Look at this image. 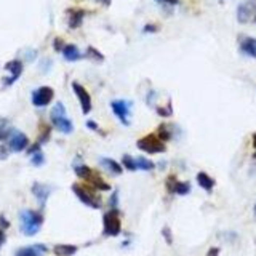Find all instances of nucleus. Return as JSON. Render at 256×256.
<instances>
[{"label":"nucleus","instance_id":"obj_1","mask_svg":"<svg viewBox=\"0 0 256 256\" xmlns=\"http://www.w3.org/2000/svg\"><path fill=\"white\" fill-rule=\"evenodd\" d=\"M72 192L76 194V197L80 200L83 205L90 206V208L100 210L102 206V199L100 196V192L96 191L95 187H91L90 184L76 182V184H72Z\"/></svg>","mask_w":256,"mask_h":256},{"label":"nucleus","instance_id":"obj_2","mask_svg":"<svg viewBox=\"0 0 256 256\" xmlns=\"http://www.w3.org/2000/svg\"><path fill=\"white\" fill-rule=\"evenodd\" d=\"M74 172H76V175L78 176V178L87 181L91 187L96 189V191H111V186H109L107 182L102 179V176L96 172V170L90 168L88 165H85V163H82V162L76 163Z\"/></svg>","mask_w":256,"mask_h":256},{"label":"nucleus","instance_id":"obj_3","mask_svg":"<svg viewBox=\"0 0 256 256\" xmlns=\"http://www.w3.org/2000/svg\"><path fill=\"white\" fill-rule=\"evenodd\" d=\"M20 221H21V232L30 237L35 235L40 230L42 224H44V215H42V211L23 210L20 213Z\"/></svg>","mask_w":256,"mask_h":256},{"label":"nucleus","instance_id":"obj_4","mask_svg":"<svg viewBox=\"0 0 256 256\" xmlns=\"http://www.w3.org/2000/svg\"><path fill=\"white\" fill-rule=\"evenodd\" d=\"M50 119H51V125L56 128L59 133H63V135H71V133L74 131V124H72V120L68 117L66 107L61 101L53 106L50 112Z\"/></svg>","mask_w":256,"mask_h":256},{"label":"nucleus","instance_id":"obj_5","mask_svg":"<svg viewBox=\"0 0 256 256\" xmlns=\"http://www.w3.org/2000/svg\"><path fill=\"white\" fill-rule=\"evenodd\" d=\"M136 148L139 151L146 152V154H163V152L167 151V144L163 143L155 133H151V135H146L138 139Z\"/></svg>","mask_w":256,"mask_h":256},{"label":"nucleus","instance_id":"obj_6","mask_svg":"<svg viewBox=\"0 0 256 256\" xmlns=\"http://www.w3.org/2000/svg\"><path fill=\"white\" fill-rule=\"evenodd\" d=\"M122 232V221L117 210H109L102 216V235L117 237Z\"/></svg>","mask_w":256,"mask_h":256},{"label":"nucleus","instance_id":"obj_7","mask_svg":"<svg viewBox=\"0 0 256 256\" xmlns=\"http://www.w3.org/2000/svg\"><path fill=\"white\" fill-rule=\"evenodd\" d=\"M237 21L240 24L256 23V0H245L237 8Z\"/></svg>","mask_w":256,"mask_h":256},{"label":"nucleus","instance_id":"obj_8","mask_svg":"<svg viewBox=\"0 0 256 256\" xmlns=\"http://www.w3.org/2000/svg\"><path fill=\"white\" fill-rule=\"evenodd\" d=\"M130 107H131V102L125 100H114L111 102V109L114 115L122 122V125L125 127L130 125Z\"/></svg>","mask_w":256,"mask_h":256},{"label":"nucleus","instance_id":"obj_9","mask_svg":"<svg viewBox=\"0 0 256 256\" xmlns=\"http://www.w3.org/2000/svg\"><path fill=\"white\" fill-rule=\"evenodd\" d=\"M54 98V90L51 87H39L37 90L32 91V104L35 107H45L48 106Z\"/></svg>","mask_w":256,"mask_h":256},{"label":"nucleus","instance_id":"obj_10","mask_svg":"<svg viewBox=\"0 0 256 256\" xmlns=\"http://www.w3.org/2000/svg\"><path fill=\"white\" fill-rule=\"evenodd\" d=\"M72 90L77 96L78 102H80V107H82V112L83 114H90L91 112V107H93V102H91V96L87 91V88L80 85L78 82H72Z\"/></svg>","mask_w":256,"mask_h":256},{"label":"nucleus","instance_id":"obj_11","mask_svg":"<svg viewBox=\"0 0 256 256\" xmlns=\"http://www.w3.org/2000/svg\"><path fill=\"white\" fill-rule=\"evenodd\" d=\"M23 69H24V64H23L21 59H11V61H8V63L5 64V71L10 72V77L3 78V85H5V87H10V85H13L18 80V78L21 77Z\"/></svg>","mask_w":256,"mask_h":256},{"label":"nucleus","instance_id":"obj_12","mask_svg":"<svg viewBox=\"0 0 256 256\" xmlns=\"http://www.w3.org/2000/svg\"><path fill=\"white\" fill-rule=\"evenodd\" d=\"M8 148L13 152H21L29 148V138L23 131L13 130V133L8 138Z\"/></svg>","mask_w":256,"mask_h":256},{"label":"nucleus","instance_id":"obj_13","mask_svg":"<svg viewBox=\"0 0 256 256\" xmlns=\"http://www.w3.org/2000/svg\"><path fill=\"white\" fill-rule=\"evenodd\" d=\"M51 191H53V189L50 186L42 184V182H34V184H32V194L35 196V199H37V202H39V205L42 206V208L45 206Z\"/></svg>","mask_w":256,"mask_h":256},{"label":"nucleus","instance_id":"obj_14","mask_svg":"<svg viewBox=\"0 0 256 256\" xmlns=\"http://www.w3.org/2000/svg\"><path fill=\"white\" fill-rule=\"evenodd\" d=\"M48 253V248L42 243H35V245L23 247L20 250H16L15 256H44Z\"/></svg>","mask_w":256,"mask_h":256},{"label":"nucleus","instance_id":"obj_15","mask_svg":"<svg viewBox=\"0 0 256 256\" xmlns=\"http://www.w3.org/2000/svg\"><path fill=\"white\" fill-rule=\"evenodd\" d=\"M239 48H240L242 54L256 59V39H253V37H242L240 42H239Z\"/></svg>","mask_w":256,"mask_h":256},{"label":"nucleus","instance_id":"obj_16","mask_svg":"<svg viewBox=\"0 0 256 256\" xmlns=\"http://www.w3.org/2000/svg\"><path fill=\"white\" fill-rule=\"evenodd\" d=\"M100 163L102 165V168L106 170L107 173H111L112 176H119L124 172V167H122V163H119L117 160H114V158H109V157H102Z\"/></svg>","mask_w":256,"mask_h":256},{"label":"nucleus","instance_id":"obj_17","mask_svg":"<svg viewBox=\"0 0 256 256\" xmlns=\"http://www.w3.org/2000/svg\"><path fill=\"white\" fill-rule=\"evenodd\" d=\"M85 16V10L82 8H69L68 10V24L71 29H77L80 27V24L83 21Z\"/></svg>","mask_w":256,"mask_h":256},{"label":"nucleus","instance_id":"obj_18","mask_svg":"<svg viewBox=\"0 0 256 256\" xmlns=\"http://www.w3.org/2000/svg\"><path fill=\"white\" fill-rule=\"evenodd\" d=\"M61 53H63V56L66 61H71V63H74V61H78L83 54L80 53V50L74 45V44H66L64 48L61 50Z\"/></svg>","mask_w":256,"mask_h":256},{"label":"nucleus","instance_id":"obj_19","mask_svg":"<svg viewBox=\"0 0 256 256\" xmlns=\"http://www.w3.org/2000/svg\"><path fill=\"white\" fill-rule=\"evenodd\" d=\"M197 184L204 189L206 192H211L213 187H215V179L211 178L208 173L205 172H199L197 173Z\"/></svg>","mask_w":256,"mask_h":256},{"label":"nucleus","instance_id":"obj_20","mask_svg":"<svg viewBox=\"0 0 256 256\" xmlns=\"http://www.w3.org/2000/svg\"><path fill=\"white\" fill-rule=\"evenodd\" d=\"M77 247L76 245H69V243H59V245L53 247V253L56 256H72L77 253Z\"/></svg>","mask_w":256,"mask_h":256},{"label":"nucleus","instance_id":"obj_21","mask_svg":"<svg viewBox=\"0 0 256 256\" xmlns=\"http://www.w3.org/2000/svg\"><path fill=\"white\" fill-rule=\"evenodd\" d=\"M189 192H191V182L176 179L175 186H173L172 192H170V194H176V196H187Z\"/></svg>","mask_w":256,"mask_h":256},{"label":"nucleus","instance_id":"obj_22","mask_svg":"<svg viewBox=\"0 0 256 256\" xmlns=\"http://www.w3.org/2000/svg\"><path fill=\"white\" fill-rule=\"evenodd\" d=\"M155 135L162 139L163 143L165 141H170V139L173 138V131H172V125L170 124H162L160 127H158V130Z\"/></svg>","mask_w":256,"mask_h":256},{"label":"nucleus","instance_id":"obj_23","mask_svg":"<svg viewBox=\"0 0 256 256\" xmlns=\"http://www.w3.org/2000/svg\"><path fill=\"white\" fill-rule=\"evenodd\" d=\"M136 167L138 170H143V172H152V170L155 168V163L149 160V158L146 157H138L136 158Z\"/></svg>","mask_w":256,"mask_h":256},{"label":"nucleus","instance_id":"obj_24","mask_svg":"<svg viewBox=\"0 0 256 256\" xmlns=\"http://www.w3.org/2000/svg\"><path fill=\"white\" fill-rule=\"evenodd\" d=\"M11 133H13V128L10 127L8 119H0V141L10 138Z\"/></svg>","mask_w":256,"mask_h":256},{"label":"nucleus","instance_id":"obj_25","mask_svg":"<svg viewBox=\"0 0 256 256\" xmlns=\"http://www.w3.org/2000/svg\"><path fill=\"white\" fill-rule=\"evenodd\" d=\"M122 167H124L125 170H128V172H136L138 167H136V158L125 154L124 157H122Z\"/></svg>","mask_w":256,"mask_h":256},{"label":"nucleus","instance_id":"obj_26","mask_svg":"<svg viewBox=\"0 0 256 256\" xmlns=\"http://www.w3.org/2000/svg\"><path fill=\"white\" fill-rule=\"evenodd\" d=\"M50 133H51V128L48 127V125H45V124H42L40 125V135H39V144L42 146V144H45L48 139H50Z\"/></svg>","mask_w":256,"mask_h":256},{"label":"nucleus","instance_id":"obj_27","mask_svg":"<svg viewBox=\"0 0 256 256\" xmlns=\"http://www.w3.org/2000/svg\"><path fill=\"white\" fill-rule=\"evenodd\" d=\"M85 56L90 58V59L98 61V63H102V61H104V56H102V54L98 50H96V48H93V47H88L87 48V51H85Z\"/></svg>","mask_w":256,"mask_h":256},{"label":"nucleus","instance_id":"obj_28","mask_svg":"<svg viewBox=\"0 0 256 256\" xmlns=\"http://www.w3.org/2000/svg\"><path fill=\"white\" fill-rule=\"evenodd\" d=\"M30 162H32L34 167H42V165L45 163V155H44V152L39 151V152H35V154H32V158H30Z\"/></svg>","mask_w":256,"mask_h":256},{"label":"nucleus","instance_id":"obj_29","mask_svg":"<svg viewBox=\"0 0 256 256\" xmlns=\"http://www.w3.org/2000/svg\"><path fill=\"white\" fill-rule=\"evenodd\" d=\"M155 112L160 115V117H170V115L173 114V111H172V104H170L168 102V106L167 107H160V106H157L155 107Z\"/></svg>","mask_w":256,"mask_h":256},{"label":"nucleus","instance_id":"obj_30","mask_svg":"<svg viewBox=\"0 0 256 256\" xmlns=\"http://www.w3.org/2000/svg\"><path fill=\"white\" fill-rule=\"evenodd\" d=\"M162 235H163V239H165V242L168 243V245H172L173 243V235H172V229H170L168 226H165L162 229Z\"/></svg>","mask_w":256,"mask_h":256},{"label":"nucleus","instance_id":"obj_31","mask_svg":"<svg viewBox=\"0 0 256 256\" xmlns=\"http://www.w3.org/2000/svg\"><path fill=\"white\" fill-rule=\"evenodd\" d=\"M117 204H119V192L115 191L112 196H111V200H109V205H111V210H117Z\"/></svg>","mask_w":256,"mask_h":256},{"label":"nucleus","instance_id":"obj_32","mask_svg":"<svg viewBox=\"0 0 256 256\" xmlns=\"http://www.w3.org/2000/svg\"><path fill=\"white\" fill-rule=\"evenodd\" d=\"M158 30V26L157 24H146V26L143 27V32L144 34H154Z\"/></svg>","mask_w":256,"mask_h":256},{"label":"nucleus","instance_id":"obj_33","mask_svg":"<svg viewBox=\"0 0 256 256\" xmlns=\"http://www.w3.org/2000/svg\"><path fill=\"white\" fill-rule=\"evenodd\" d=\"M157 3H162V5H167V7H175V5L179 3V0H155Z\"/></svg>","mask_w":256,"mask_h":256},{"label":"nucleus","instance_id":"obj_34","mask_svg":"<svg viewBox=\"0 0 256 256\" xmlns=\"http://www.w3.org/2000/svg\"><path fill=\"white\" fill-rule=\"evenodd\" d=\"M10 228V221L7 218H5V215H0V229H8Z\"/></svg>","mask_w":256,"mask_h":256},{"label":"nucleus","instance_id":"obj_35","mask_svg":"<svg viewBox=\"0 0 256 256\" xmlns=\"http://www.w3.org/2000/svg\"><path fill=\"white\" fill-rule=\"evenodd\" d=\"M64 42L63 40H61V39H54V42H53V47H54V50H56V51H61V50H63V48H64Z\"/></svg>","mask_w":256,"mask_h":256},{"label":"nucleus","instance_id":"obj_36","mask_svg":"<svg viewBox=\"0 0 256 256\" xmlns=\"http://www.w3.org/2000/svg\"><path fill=\"white\" fill-rule=\"evenodd\" d=\"M39 151H40V144L35 143V144H32V146H30V148L27 149V154L32 155V154H35V152H39Z\"/></svg>","mask_w":256,"mask_h":256},{"label":"nucleus","instance_id":"obj_37","mask_svg":"<svg viewBox=\"0 0 256 256\" xmlns=\"http://www.w3.org/2000/svg\"><path fill=\"white\" fill-rule=\"evenodd\" d=\"M87 127L90 128V130H93V131H100L98 124H96V122H93V120H88L87 122Z\"/></svg>","mask_w":256,"mask_h":256},{"label":"nucleus","instance_id":"obj_38","mask_svg":"<svg viewBox=\"0 0 256 256\" xmlns=\"http://www.w3.org/2000/svg\"><path fill=\"white\" fill-rule=\"evenodd\" d=\"M206 256H219V248H216V247L210 248L208 253H206Z\"/></svg>","mask_w":256,"mask_h":256},{"label":"nucleus","instance_id":"obj_39","mask_svg":"<svg viewBox=\"0 0 256 256\" xmlns=\"http://www.w3.org/2000/svg\"><path fill=\"white\" fill-rule=\"evenodd\" d=\"M5 240H7V235H5V230H3V229H0V248L3 247Z\"/></svg>","mask_w":256,"mask_h":256},{"label":"nucleus","instance_id":"obj_40","mask_svg":"<svg viewBox=\"0 0 256 256\" xmlns=\"http://www.w3.org/2000/svg\"><path fill=\"white\" fill-rule=\"evenodd\" d=\"M7 148H2V146H0V158H7L8 157V151H5Z\"/></svg>","mask_w":256,"mask_h":256},{"label":"nucleus","instance_id":"obj_41","mask_svg":"<svg viewBox=\"0 0 256 256\" xmlns=\"http://www.w3.org/2000/svg\"><path fill=\"white\" fill-rule=\"evenodd\" d=\"M252 141H253V149H255V154H253V157L256 158V133H253V136H252Z\"/></svg>","mask_w":256,"mask_h":256},{"label":"nucleus","instance_id":"obj_42","mask_svg":"<svg viewBox=\"0 0 256 256\" xmlns=\"http://www.w3.org/2000/svg\"><path fill=\"white\" fill-rule=\"evenodd\" d=\"M255 215H256V205H255Z\"/></svg>","mask_w":256,"mask_h":256}]
</instances>
